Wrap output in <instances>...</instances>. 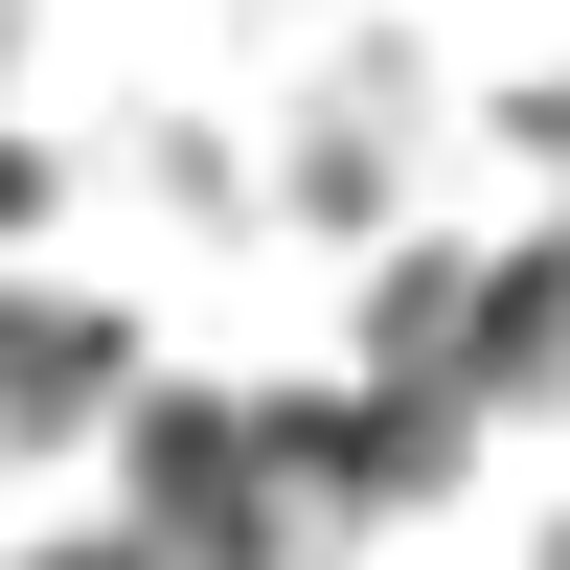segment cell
I'll return each instance as SVG.
<instances>
[{
    "mask_svg": "<svg viewBox=\"0 0 570 570\" xmlns=\"http://www.w3.org/2000/svg\"><path fill=\"white\" fill-rule=\"evenodd\" d=\"M46 411H115V320L91 297H0V434H46Z\"/></svg>",
    "mask_w": 570,
    "mask_h": 570,
    "instance_id": "cell-2",
    "label": "cell"
},
{
    "mask_svg": "<svg viewBox=\"0 0 570 570\" xmlns=\"http://www.w3.org/2000/svg\"><path fill=\"white\" fill-rule=\"evenodd\" d=\"M69 570H160V548H69Z\"/></svg>",
    "mask_w": 570,
    "mask_h": 570,
    "instance_id": "cell-3",
    "label": "cell"
},
{
    "mask_svg": "<svg viewBox=\"0 0 570 570\" xmlns=\"http://www.w3.org/2000/svg\"><path fill=\"white\" fill-rule=\"evenodd\" d=\"M252 480H274L252 411H137V548H160V570H228V548H252Z\"/></svg>",
    "mask_w": 570,
    "mask_h": 570,
    "instance_id": "cell-1",
    "label": "cell"
}]
</instances>
